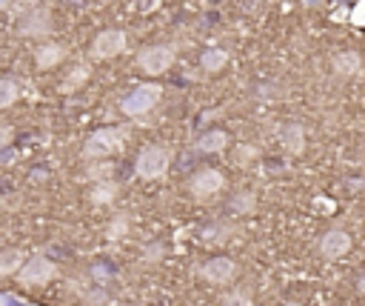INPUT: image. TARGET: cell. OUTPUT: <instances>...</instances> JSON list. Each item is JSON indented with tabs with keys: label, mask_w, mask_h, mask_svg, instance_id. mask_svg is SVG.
Here are the masks:
<instances>
[{
	"label": "cell",
	"mask_w": 365,
	"mask_h": 306,
	"mask_svg": "<svg viewBox=\"0 0 365 306\" xmlns=\"http://www.w3.org/2000/svg\"><path fill=\"white\" fill-rule=\"evenodd\" d=\"M12 138H15V132H12V126H6V123H0V149H6V146H12Z\"/></svg>",
	"instance_id": "24"
},
{
	"label": "cell",
	"mask_w": 365,
	"mask_h": 306,
	"mask_svg": "<svg viewBox=\"0 0 365 306\" xmlns=\"http://www.w3.org/2000/svg\"><path fill=\"white\" fill-rule=\"evenodd\" d=\"M20 98V86L12 77H0V112L9 109Z\"/></svg>",
	"instance_id": "19"
},
{
	"label": "cell",
	"mask_w": 365,
	"mask_h": 306,
	"mask_svg": "<svg viewBox=\"0 0 365 306\" xmlns=\"http://www.w3.org/2000/svg\"><path fill=\"white\" fill-rule=\"evenodd\" d=\"M200 66H203V72L206 75H217V72H223L225 66H228V52L225 49H206L203 55H200Z\"/></svg>",
	"instance_id": "15"
},
{
	"label": "cell",
	"mask_w": 365,
	"mask_h": 306,
	"mask_svg": "<svg viewBox=\"0 0 365 306\" xmlns=\"http://www.w3.org/2000/svg\"><path fill=\"white\" fill-rule=\"evenodd\" d=\"M88 198H91V203H98V206H100V203H112V200L117 198V184H112L109 178H106V181H98L95 189L88 192Z\"/></svg>",
	"instance_id": "18"
},
{
	"label": "cell",
	"mask_w": 365,
	"mask_h": 306,
	"mask_svg": "<svg viewBox=\"0 0 365 306\" xmlns=\"http://www.w3.org/2000/svg\"><path fill=\"white\" fill-rule=\"evenodd\" d=\"M277 138H280V146H283L288 155H303V152H305V129H303L297 120L280 126Z\"/></svg>",
	"instance_id": "11"
},
{
	"label": "cell",
	"mask_w": 365,
	"mask_h": 306,
	"mask_svg": "<svg viewBox=\"0 0 365 306\" xmlns=\"http://www.w3.org/2000/svg\"><path fill=\"white\" fill-rule=\"evenodd\" d=\"M18 32L23 37H46V34L52 32V15H49V9H43V6L29 9L20 18V23H18Z\"/></svg>",
	"instance_id": "9"
},
{
	"label": "cell",
	"mask_w": 365,
	"mask_h": 306,
	"mask_svg": "<svg viewBox=\"0 0 365 306\" xmlns=\"http://www.w3.org/2000/svg\"><path fill=\"white\" fill-rule=\"evenodd\" d=\"M357 289H359V295H365V275H359V281H357Z\"/></svg>",
	"instance_id": "27"
},
{
	"label": "cell",
	"mask_w": 365,
	"mask_h": 306,
	"mask_svg": "<svg viewBox=\"0 0 365 306\" xmlns=\"http://www.w3.org/2000/svg\"><path fill=\"white\" fill-rule=\"evenodd\" d=\"M160 98H163V86L160 83H140L120 101V112L126 117H143L160 103Z\"/></svg>",
	"instance_id": "3"
},
{
	"label": "cell",
	"mask_w": 365,
	"mask_h": 306,
	"mask_svg": "<svg viewBox=\"0 0 365 306\" xmlns=\"http://www.w3.org/2000/svg\"><path fill=\"white\" fill-rule=\"evenodd\" d=\"M228 209H232L234 215H251L257 209V195L251 189H240L228 198Z\"/></svg>",
	"instance_id": "16"
},
{
	"label": "cell",
	"mask_w": 365,
	"mask_h": 306,
	"mask_svg": "<svg viewBox=\"0 0 365 306\" xmlns=\"http://www.w3.org/2000/svg\"><path fill=\"white\" fill-rule=\"evenodd\" d=\"M283 306H303V303H297V300H286Z\"/></svg>",
	"instance_id": "28"
},
{
	"label": "cell",
	"mask_w": 365,
	"mask_h": 306,
	"mask_svg": "<svg viewBox=\"0 0 365 306\" xmlns=\"http://www.w3.org/2000/svg\"><path fill=\"white\" fill-rule=\"evenodd\" d=\"M126 46H128V34L123 29H103L95 40H91V58L112 60V58L123 55Z\"/></svg>",
	"instance_id": "6"
},
{
	"label": "cell",
	"mask_w": 365,
	"mask_h": 306,
	"mask_svg": "<svg viewBox=\"0 0 365 306\" xmlns=\"http://www.w3.org/2000/svg\"><path fill=\"white\" fill-rule=\"evenodd\" d=\"M348 20H351L354 26H365V0H359V4H357V6L351 9Z\"/></svg>",
	"instance_id": "23"
},
{
	"label": "cell",
	"mask_w": 365,
	"mask_h": 306,
	"mask_svg": "<svg viewBox=\"0 0 365 306\" xmlns=\"http://www.w3.org/2000/svg\"><path fill=\"white\" fill-rule=\"evenodd\" d=\"M174 58H177V49L171 43H154V46H146L137 55V66L146 75H166L171 66H174Z\"/></svg>",
	"instance_id": "5"
},
{
	"label": "cell",
	"mask_w": 365,
	"mask_h": 306,
	"mask_svg": "<svg viewBox=\"0 0 365 306\" xmlns=\"http://www.w3.org/2000/svg\"><path fill=\"white\" fill-rule=\"evenodd\" d=\"M168 166H171V149L160 146V144L143 146L140 155H137V160H134L137 178H143V181H160L168 172Z\"/></svg>",
	"instance_id": "2"
},
{
	"label": "cell",
	"mask_w": 365,
	"mask_h": 306,
	"mask_svg": "<svg viewBox=\"0 0 365 306\" xmlns=\"http://www.w3.org/2000/svg\"><path fill=\"white\" fill-rule=\"evenodd\" d=\"M331 69H334L337 77L348 80V77L359 75V69H362V55L354 52V49H348V52H337V55L331 58Z\"/></svg>",
	"instance_id": "12"
},
{
	"label": "cell",
	"mask_w": 365,
	"mask_h": 306,
	"mask_svg": "<svg viewBox=\"0 0 365 306\" xmlns=\"http://www.w3.org/2000/svg\"><path fill=\"white\" fill-rule=\"evenodd\" d=\"M23 260H26L23 249H0V275H18Z\"/></svg>",
	"instance_id": "17"
},
{
	"label": "cell",
	"mask_w": 365,
	"mask_h": 306,
	"mask_svg": "<svg viewBox=\"0 0 365 306\" xmlns=\"http://www.w3.org/2000/svg\"><path fill=\"white\" fill-rule=\"evenodd\" d=\"M197 275L203 281H208L211 286H223V283H232L237 278V264L232 257H225V255H217V257H208L206 264L197 269Z\"/></svg>",
	"instance_id": "7"
},
{
	"label": "cell",
	"mask_w": 365,
	"mask_h": 306,
	"mask_svg": "<svg viewBox=\"0 0 365 306\" xmlns=\"http://www.w3.org/2000/svg\"><path fill=\"white\" fill-rule=\"evenodd\" d=\"M55 278H58V267H55V260L43 257V255L23 260V267L18 269V283H20V286H26V289L49 286Z\"/></svg>",
	"instance_id": "4"
},
{
	"label": "cell",
	"mask_w": 365,
	"mask_h": 306,
	"mask_svg": "<svg viewBox=\"0 0 365 306\" xmlns=\"http://www.w3.org/2000/svg\"><path fill=\"white\" fill-rule=\"evenodd\" d=\"M220 306H254V300H251L243 289H234V292H228V295L220 300Z\"/></svg>",
	"instance_id": "21"
},
{
	"label": "cell",
	"mask_w": 365,
	"mask_h": 306,
	"mask_svg": "<svg viewBox=\"0 0 365 306\" xmlns=\"http://www.w3.org/2000/svg\"><path fill=\"white\" fill-rule=\"evenodd\" d=\"M126 229H128V221H126V215H120L117 221H112V227H109V238H112V241H114V238H123Z\"/></svg>",
	"instance_id": "22"
},
{
	"label": "cell",
	"mask_w": 365,
	"mask_h": 306,
	"mask_svg": "<svg viewBox=\"0 0 365 306\" xmlns=\"http://www.w3.org/2000/svg\"><path fill=\"white\" fill-rule=\"evenodd\" d=\"M63 60H66V46H60V43H43V46L34 52L37 69H52Z\"/></svg>",
	"instance_id": "14"
},
{
	"label": "cell",
	"mask_w": 365,
	"mask_h": 306,
	"mask_svg": "<svg viewBox=\"0 0 365 306\" xmlns=\"http://www.w3.org/2000/svg\"><path fill=\"white\" fill-rule=\"evenodd\" d=\"M15 6V0H0V12H6V9H12Z\"/></svg>",
	"instance_id": "26"
},
{
	"label": "cell",
	"mask_w": 365,
	"mask_h": 306,
	"mask_svg": "<svg viewBox=\"0 0 365 306\" xmlns=\"http://www.w3.org/2000/svg\"><path fill=\"white\" fill-rule=\"evenodd\" d=\"M189 189H192L194 200H211L225 189V178L220 169H200L189 181Z\"/></svg>",
	"instance_id": "8"
},
{
	"label": "cell",
	"mask_w": 365,
	"mask_h": 306,
	"mask_svg": "<svg viewBox=\"0 0 365 306\" xmlns=\"http://www.w3.org/2000/svg\"><path fill=\"white\" fill-rule=\"evenodd\" d=\"M126 135H128V132H126L123 126H106V129H98V132H91V135L86 138L80 155H83L86 160H103V158H109V155H114V152L123 149Z\"/></svg>",
	"instance_id": "1"
},
{
	"label": "cell",
	"mask_w": 365,
	"mask_h": 306,
	"mask_svg": "<svg viewBox=\"0 0 365 306\" xmlns=\"http://www.w3.org/2000/svg\"><path fill=\"white\" fill-rule=\"evenodd\" d=\"M228 132H223V129H208L206 135L197 138V152L203 155H220L223 149H228Z\"/></svg>",
	"instance_id": "13"
},
{
	"label": "cell",
	"mask_w": 365,
	"mask_h": 306,
	"mask_svg": "<svg viewBox=\"0 0 365 306\" xmlns=\"http://www.w3.org/2000/svg\"><path fill=\"white\" fill-rule=\"evenodd\" d=\"M314 206H317V209H326L323 215H334V209H337V203L328 200V198H314Z\"/></svg>",
	"instance_id": "25"
},
{
	"label": "cell",
	"mask_w": 365,
	"mask_h": 306,
	"mask_svg": "<svg viewBox=\"0 0 365 306\" xmlns=\"http://www.w3.org/2000/svg\"><path fill=\"white\" fill-rule=\"evenodd\" d=\"M88 80V66L86 63H80V66H74L72 69V75L66 77V83H63V92H74L77 86H83Z\"/></svg>",
	"instance_id": "20"
},
{
	"label": "cell",
	"mask_w": 365,
	"mask_h": 306,
	"mask_svg": "<svg viewBox=\"0 0 365 306\" xmlns=\"http://www.w3.org/2000/svg\"><path fill=\"white\" fill-rule=\"evenodd\" d=\"M351 235L345 229H328L323 238H319V255L326 260H340L351 252Z\"/></svg>",
	"instance_id": "10"
}]
</instances>
